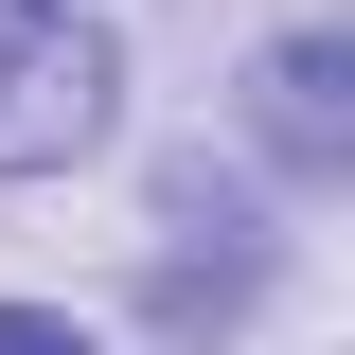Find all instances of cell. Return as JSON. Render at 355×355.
I'll use <instances>...</instances> for the list:
<instances>
[{"label":"cell","instance_id":"cell-1","mask_svg":"<svg viewBox=\"0 0 355 355\" xmlns=\"http://www.w3.org/2000/svg\"><path fill=\"white\" fill-rule=\"evenodd\" d=\"M107 36H89L71 0H0V178H53L107 142Z\"/></svg>","mask_w":355,"mask_h":355},{"label":"cell","instance_id":"cell-2","mask_svg":"<svg viewBox=\"0 0 355 355\" xmlns=\"http://www.w3.org/2000/svg\"><path fill=\"white\" fill-rule=\"evenodd\" d=\"M338 36H284V53H266V142H284V160H338V142H355V107H338Z\"/></svg>","mask_w":355,"mask_h":355},{"label":"cell","instance_id":"cell-3","mask_svg":"<svg viewBox=\"0 0 355 355\" xmlns=\"http://www.w3.org/2000/svg\"><path fill=\"white\" fill-rule=\"evenodd\" d=\"M0 355H89L71 320H36V302H0Z\"/></svg>","mask_w":355,"mask_h":355}]
</instances>
